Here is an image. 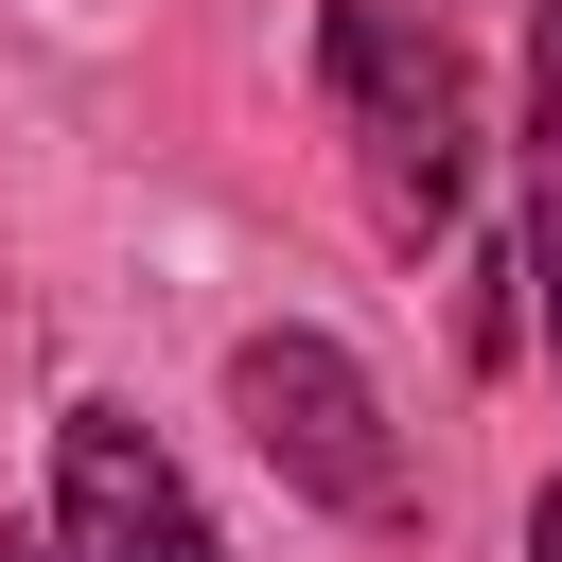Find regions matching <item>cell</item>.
<instances>
[{"label":"cell","mask_w":562,"mask_h":562,"mask_svg":"<svg viewBox=\"0 0 562 562\" xmlns=\"http://www.w3.org/2000/svg\"><path fill=\"white\" fill-rule=\"evenodd\" d=\"M0 562H53V544H0Z\"/></svg>","instance_id":"cell-6"},{"label":"cell","mask_w":562,"mask_h":562,"mask_svg":"<svg viewBox=\"0 0 562 562\" xmlns=\"http://www.w3.org/2000/svg\"><path fill=\"white\" fill-rule=\"evenodd\" d=\"M527 316L562 369V0H527Z\"/></svg>","instance_id":"cell-4"},{"label":"cell","mask_w":562,"mask_h":562,"mask_svg":"<svg viewBox=\"0 0 562 562\" xmlns=\"http://www.w3.org/2000/svg\"><path fill=\"white\" fill-rule=\"evenodd\" d=\"M53 562H228L193 474L123 422V404H70L53 422Z\"/></svg>","instance_id":"cell-3"},{"label":"cell","mask_w":562,"mask_h":562,"mask_svg":"<svg viewBox=\"0 0 562 562\" xmlns=\"http://www.w3.org/2000/svg\"><path fill=\"white\" fill-rule=\"evenodd\" d=\"M316 70H334L351 176H369V228H386V246H439L457 193H474V88H457L439 18H422V0H334V18H316Z\"/></svg>","instance_id":"cell-1"},{"label":"cell","mask_w":562,"mask_h":562,"mask_svg":"<svg viewBox=\"0 0 562 562\" xmlns=\"http://www.w3.org/2000/svg\"><path fill=\"white\" fill-rule=\"evenodd\" d=\"M527 562H562V474H544V492H527Z\"/></svg>","instance_id":"cell-5"},{"label":"cell","mask_w":562,"mask_h":562,"mask_svg":"<svg viewBox=\"0 0 562 562\" xmlns=\"http://www.w3.org/2000/svg\"><path fill=\"white\" fill-rule=\"evenodd\" d=\"M228 422H246V457H263L299 509H334V527H404V509H422V457H404L386 386H369L334 334H299V316L228 351Z\"/></svg>","instance_id":"cell-2"}]
</instances>
